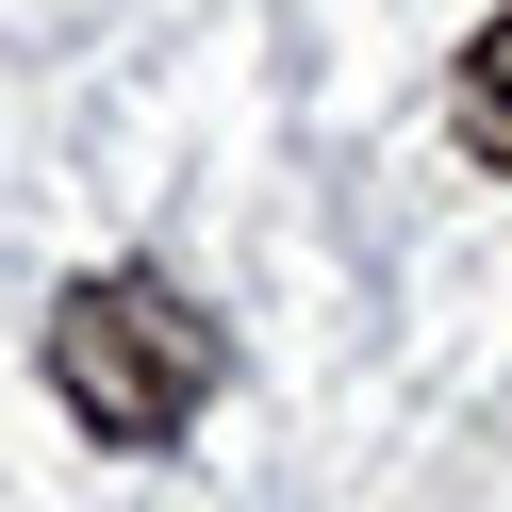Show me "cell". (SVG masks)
Segmentation results:
<instances>
[{
  "mask_svg": "<svg viewBox=\"0 0 512 512\" xmlns=\"http://www.w3.org/2000/svg\"><path fill=\"white\" fill-rule=\"evenodd\" d=\"M215 380H232V347L166 265H83L50 298V397L83 446H182L215 413Z\"/></svg>",
  "mask_w": 512,
  "mask_h": 512,
  "instance_id": "obj_1",
  "label": "cell"
},
{
  "mask_svg": "<svg viewBox=\"0 0 512 512\" xmlns=\"http://www.w3.org/2000/svg\"><path fill=\"white\" fill-rule=\"evenodd\" d=\"M446 133H463L479 166L512 182V0H496V17L463 34V67H446Z\"/></svg>",
  "mask_w": 512,
  "mask_h": 512,
  "instance_id": "obj_2",
  "label": "cell"
}]
</instances>
